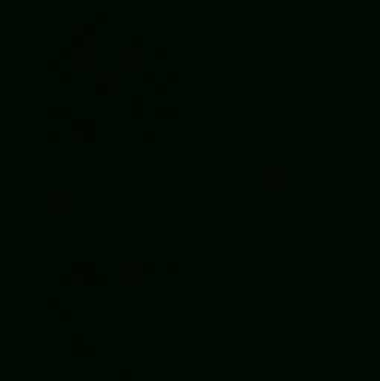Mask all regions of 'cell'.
Returning a JSON list of instances; mask_svg holds the SVG:
<instances>
[{
    "label": "cell",
    "instance_id": "obj_26",
    "mask_svg": "<svg viewBox=\"0 0 380 381\" xmlns=\"http://www.w3.org/2000/svg\"><path fill=\"white\" fill-rule=\"evenodd\" d=\"M142 264H143V268H145V269H151V268L154 269V268H155V262L154 261H143Z\"/></svg>",
    "mask_w": 380,
    "mask_h": 381
},
{
    "label": "cell",
    "instance_id": "obj_16",
    "mask_svg": "<svg viewBox=\"0 0 380 381\" xmlns=\"http://www.w3.org/2000/svg\"><path fill=\"white\" fill-rule=\"evenodd\" d=\"M142 74H143V78H145V79H148V80H157V79H155V78H157V72H155V70H152V68L145 67L142 70Z\"/></svg>",
    "mask_w": 380,
    "mask_h": 381
},
{
    "label": "cell",
    "instance_id": "obj_3",
    "mask_svg": "<svg viewBox=\"0 0 380 381\" xmlns=\"http://www.w3.org/2000/svg\"><path fill=\"white\" fill-rule=\"evenodd\" d=\"M70 128L75 139H84L91 140L96 137L97 133V121L94 118H82V116H73L70 121Z\"/></svg>",
    "mask_w": 380,
    "mask_h": 381
},
{
    "label": "cell",
    "instance_id": "obj_15",
    "mask_svg": "<svg viewBox=\"0 0 380 381\" xmlns=\"http://www.w3.org/2000/svg\"><path fill=\"white\" fill-rule=\"evenodd\" d=\"M73 49H75V46L72 45V43H69V45H61L60 46V55L72 58V55H73Z\"/></svg>",
    "mask_w": 380,
    "mask_h": 381
},
{
    "label": "cell",
    "instance_id": "obj_4",
    "mask_svg": "<svg viewBox=\"0 0 380 381\" xmlns=\"http://www.w3.org/2000/svg\"><path fill=\"white\" fill-rule=\"evenodd\" d=\"M119 64L122 67H139L145 61V49L143 46L122 45L118 51Z\"/></svg>",
    "mask_w": 380,
    "mask_h": 381
},
{
    "label": "cell",
    "instance_id": "obj_10",
    "mask_svg": "<svg viewBox=\"0 0 380 381\" xmlns=\"http://www.w3.org/2000/svg\"><path fill=\"white\" fill-rule=\"evenodd\" d=\"M72 106L69 104H51L48 106V113L60 115V116H70L72 115Z\"/></svg>",
    "mask_w": 380,
    "mask_h": 381
},
{
    "label": "cell",
    "instance_id": "obj_8",
    "mask_svg": "<svg viewBox=\"0 0 380 381\" xmlns=\"http://www.w3.org/2000/svg\"><path fill=\"white\" fill-rule=\"evenodd\" d=\"M73 275H82L85 280H92L96 274V262L94 261H73L72 262Z\"/></svg>",
    "mask_w": 380,
    "mask_h": 381
},
{
    "label": "cell",
    "instance_id": "obj_5",
    "mask_svg": "<svg viewBox=\"0 0 380 381\" xmlns=\"http://www.w3.org/2000/svg\"><path fill=\"white\" fill-rule=\"evenodd\" d=\"M261 177L265 186H280L288 180V168L279 164H267L262 167Z\"/></svg>",
    "mask_w": 380,
    "mask_h": 381
},
{
    "label": "cell",
    "instance_id": "obj_20",
    "mask_svg": "<svg viewBox=\"0 0 380 381\" xmlns=\"http://www.w3.org/2000/svg\"><path fill=\"white\" fill-rule=\"evenodd\" d=\"M130 39H131V45L143 46V36L142 34H133Z\"/></svg>",
    "mask_w": 380,
    "mask_h": 381
},
{
    "label": "cell",
    "instance_id": "obj_23",
    "mask_svg": "<svg viewBox=\"0 0 380 381\" xmlns=\"http://www.w3.org/2000/svg\"><path fill=\"white\" fill-rule=\"evenodd\" d=\"M169 52V48L164 45H157L155 46V54H158V55H165Z\"/></svg>",
    "mask_w": 380,
    "mask_h": 381
},
{
    "label": "cell",
    "instance_id": "obj_28",
    "mask_svg": "<svg viewBox=\"0 0 380 381\" xmlns=\"http://www.w3.org/2000/svg\"><path fill=\"white\" fill-rule=\"evenodd\" d=\"M167 267L169 268H177L179 267V262L177 261H169L167 262Z\"/></svg>",
    "mask_w": 380,
    "mask_h": 381
},
{
    "label": "cell",
    "instance_id": "obj_27",
    "mask_svg": "<svg viewBox=\"0 0 380 381\" xmlns=\"http://www.w3.org/2000/svg\"><path fill=\"white\" fill-rule=\"evenodd\" d=\"M60 277H61L63 280H67V279L70 280L72 277H73V273H72V269H70V271H64V273L60 274Z\"/></svg>",
    "mask_w": 380,
    "mask_h": 381
},
{
    "label": "cell",
    "instance_id": "obj_24",
    "mask_svg": "<svg viewBox=\"0 0 380 381\" xmlns=\"http://www.w3.org/2000/svg\"><path fill=\"white\" fill-rule=\"evenodd\" d=\"M109 12L108 11H103V9H100V11L96 12V18L97 19H104V18H108Z\"/></svg>",
    "mask_w": 380,
    "mask_h": 381
},
{
    "label": "cell",
    "instance_id": "obj_22",
    "mask_svg": "<svg viewBox=\"0 0 380 381\" xmlns=\"http://www.w3.org/2000/svg\"><path fill=\"white\" fill-rule=\"evenodd\" d=\"M142 134L145 139H154V137L157 136V131L152 130V128H146V130L142 131Z\"/></svg>",
    "mask_w": 380,
    "mask_h": 381
},
{
    "label": "cell",
    "instance_id": "obj_2",
    "mask_svg": "<svg viewBox=\"0 0 380 381\" xmlns=\"http://www.w3.org/2000/svg\"><path fill=\"white\" fill-rule=\"evenodd\" d=\"M46 201L51 210H67L73 205V192L67 188H52L46 193Z\"/></svg>",
    "mask_w": 380,
    "mask_h": 381
},
{
    "label": "cell",
    "instance_id": "obj_17",
    "mask_svg": "<svg viewBox=\"0 0 380 381\" xmlns=\"http://www.w3.org/2000/svg\"><path fill=\"white\" fill-rule=\"evenodd\" d=\"M167 85H169V80L167 79H157L155 80V88H157V91H165V90H167Z\"/></svg>",
    "mask_w": 380,
    "mask_h": 381
},
{
    "label": "cell",
    "instance_id": "obj_6",
    "mask_svg": "<svg viewBox=\"0 0 380 381\" xmlns=\"http://www.w3.org/2000/svg\"><path fill=\"white\" fill-rule=\"evenodd\" d=\"M145 274V268L140 261H134V259H125L121 261L119 264V275L122 280H128V281H134V280L143 279Z\"/></svg>",
    "mask_w": 380,
    "mask_h": 381
},
{
    "label": "cell",
    "instance_id": "obj_9",
    "mask_svg": "<svg viewBox=\"0 0 380 381\" xmlns=\"http://www.w3.org/2000/svg\"><path fill=\"white\" fill-rule=\"evenodd\" d=\"M70 36H72V45L73 46H79L82 45L87 39L85 30H84V24L76 21L70 25Z\"/></svg>",
    "mask_w": 380,
    "mask_h": 381
},
{
    "label": "cell",
    "instance_id": "obj_1",
    "mask_svg": "<svg viewBox=\"0 0 380 381\" xmlns=\"http://www.w3.org/2000/svg\"><path fill=\"white\" fill-rule=\"evenodd\" d=\"M97 61V37L87 36L85 42L79 46H75L72 64L73 67H90Z\"/></svg>",
    "mask_w": 380,
    "mask_h": 381
},
{
    "label": "cell",
    "instance_id": "obj_13",
    "mask_svg": "<svg viewBox=\"0 0 380 381\" xmlns=\"http://www.w3.org/2000/svg\"><path fill=\"white\" fill-rule=\"evenodd\" d=\"M94 85H96V90L100 92H106L110 90V86H109V84L106 82L104 79H102V78H98V76H94Z\"/></svg>",
    "mask_w": 380,
    "mask_h": 381
},
{
    "label": "cell",
    "instance_id": "obj_14",
    "mask_svg": "<svg viewBox=\"0 0 380 381\" xmlns=\"http://www.w3.org/2000/svg\"><path fill=\"white\" fill-rule=\"evenodd\" d=\"M84 30L87 36H96L97 33V24L94 21H84Z\"/></svg>",
    "mask_w": 380,
    "mask_h": 381
},
{
    "label": "cell",
    "instance_id": "obj_19",
    "mask_svg": "<svg viewBox=\"0 0 380 381\" xmlns=\"http://www.w3.org/2000/svg\"><path fill=\"white\" fill-rule=\"evenodd\" d=\"M167 80H176L179 79V76H181V72L179 70H175V68H170V70H167Z\"/></svg>",
    "mask_w": 380,
    "mask_h": 381
},
{
    "label": "cell",
    "instance_id": "obj_18",
    "mask_svg": "<svg viewBox=\"0 0 380 381\" xmlns=\"http://www.w3.org/2000/svg\"><path fill=\"white\" fill-rule=\"evenodd\" d=\"M72 74H73V70H72L70 67H61L60 68V78H63V79H70Z\"/></svg>",
    "mask_w": 380,
    "mask_h": 381
},
{
    "label": "cell",
    "instance_id": "obj_21",
    "mask_svg": "<svg viewBox=\"0 0 380 381\" xmlns=\"http://www.w3.org/2000/svg\"><path fill=\"white\" fill-rule=\"evenodd\" d=\"M48 66L49 67H60V55H52L48 58Z\"/></svg>",
    "mask_w": 380,
    "mask_h": 381
},
{
    "label": "cell",
    "instance_id": "obj_25",
    "mask_svg": "<svg viewBox=\"0 0 380 381\" xmlns=\"http://www.w3.org/2000/svg\"><path fill=\"white\" fill-rule=\"evenodd\" d=\"M60 136H61V133H60V130H55V128H51V130L48 131V137H49V139H52V137H57V139H58V137H60Z\"/></svg>",
    "mask_w": 380,
    "mask_h": 381
},
{
    "label": "cell",
    "instance_id": "obj_11",
    "mask_svg": "<svg viewBox=\"0 0 380 381\" xmlns=\"http://www.w3.org/2000/svg\"><path fill=\"white\" fill-rule=\"evenodd\" d=\"M131 103V112L133 113H143V104H145V97L142 94H133L130 97Z\"/></svg>",
    "mask_w": 380,
    "mask_h": 381
},
{
    "label": "cell",
    "instance_id": "obj_12",
    "mask_svg": "<svg viewBox=\"0 0 380 381\" xmlns=\"http://www.w3.org/2000/svg\"><path fill=\"white\" fill-rule=\"evenodd\" d=\"M154 109H155L157 115H177L181 110V107L177 104H157Z\"/></svg>",
    "mask_w": 380,
    "mask_h": 381
},
{
    "label": "cell",
    "instance_id": "obj_7",
    "mask_svg": "<svg viewBox=\"0 0 380 381\" xmlns=\"http://www.w3.org/2000/svg\"><path fill=\"white\" fill-rule=\"evenodd\" d=\"M94 76L106 80L112 91H118L121 88V72L118 68H97Z\"/></svg>",
    "mask_w": 380,
    "mask_h": 381
}]
</instances>
